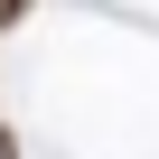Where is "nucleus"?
<instances>
[{
    "label": "nucleus",
    "instance_id": "f257e3e1",
    "mask_svg": "<svg viewBox=\"0 0 159 159\" xmlns=\"http://www.w3.org/2000/svg\"><path fill=\"white\" fill-rule=\"evenodd\" d=\"M19 19H28V0H0V38H10V28H19Z\"/></svg>",
    "mask_w": 159,
    "mask_h": 159
},
{
    "label": "nucleus",
    "instance_id": "f03ea898",
    "mask_svg": "<svg viewBox=\"0 0 159 159\" xmlns=\"http://www.w3.org/2000/svg\"><path fill=\"white\" fill-rule=\"evenodd\" d=\"M0 159H19V131H0Z\"/></svg>",
    "mask_w": 159,
    "mask_h": 159
}]
</instances>
